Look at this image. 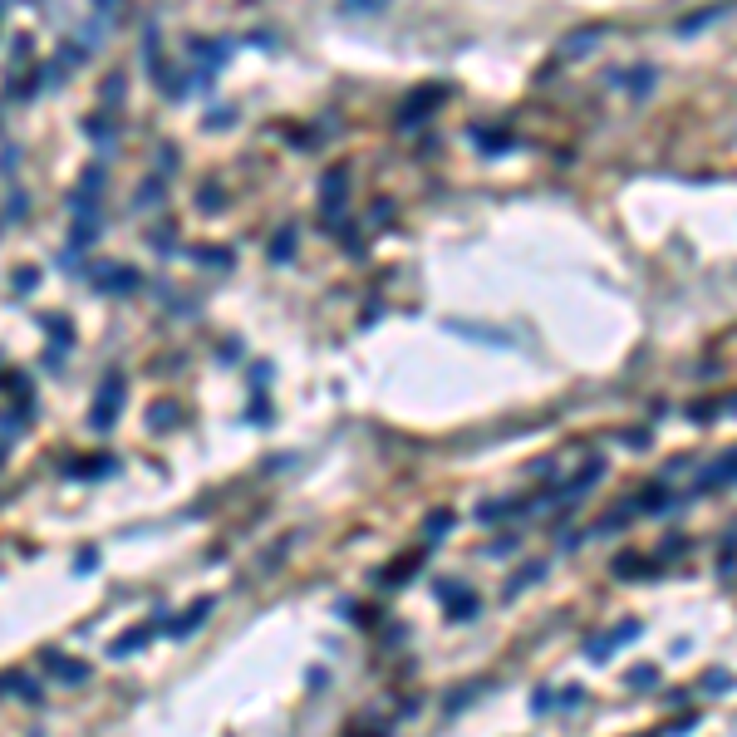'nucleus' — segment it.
I'll return each mask as SVG.
<instances>
[{
	"label": "nucleus",
	"instance_id": "1",
	"mask_svg": "<svg viewBox=\"0 0 737 737\" xmlns=\"http://www.w3.org/2000/svg\"><path fill=\"white\" fill-rule=\"evenodd\" d=\"M118 408H123V374H108L104 384H99V403H94V428L108 432L113 418H118Z\"/></svg>",
	"mask_w": 737,
	"mask_h": 737
},
{
	"label": "nucleus",
	"instance_id": "2",
	"mask_svg": "<svg viewBox=\"0 0 737 737\" xmlns=\"http://www.w3.org/2000/svg\"><path fill=\"white\" fill-rule=\"evenodd\" d=\"M94 281L104 285L108 295H128V290L138 285V271H128V266H99V271H94Z\"/></svg>",
	"mask_w": 737,
	"mask_h": 737
},
{
	"label": "nucleus",
	"instance_id": "3",
	"mask_svg": "<svg viewBox=\"0 0 737 737\" xmlns=\"http://www.w3.org/2000/svg\"><path fill=\"white\" fill-rule=\"evenodd\" d=\"M45 668L59 673L64 683H84V678H89V664H74V659H64L59 649H45Z\"/></svg>",
	"mask_w": 737,
	"mask_h": 737
},
{
	"label": "nucleus",
	"instance_id": "4",
	"mask_svg": "<svg viewBox=\"0 0 737 737\" xmlns=\"http://www.w3.org/2000/svg\"><path fill=\"white\" fill-rule=\"evenodd\" d=\"M728 482H733V452H723V457L703 472V482H698V487H703V492H713V487H728Z\"/></svg>",
	"mask_w": 737,
	"mask_h": 737
},
{
	"label": "nucleus",
	"instance_id": "5",
	"mask_svg": "<svg viewBox=\"0 0 737 737\" xmlns=\"http://www.w3.org/2000/svg\"><path fill=\"white\" fill-rule=\"evenodd\" d=\"M432 104H442V89H418V99L403 108V128H413V123H418V118H423Z\"/></svg>",
	"mask_w": 737,
	"mask_h": 737
},
{
	"label": "nucleus",
	"instance_id": "6",
	"mask_svg": "<svg viewBox=\"0 0 737 737\" xmlns=\"http://www.w3.org/2000/svg\"><path fill=\"white\" fill-rule=\"evenodd\" d=\"M211 605H216V600H197V605H192V610H187L177 625H172V634H192V630H197V625L211 615Z\"/></svg>",
	"mask_w": 737,
	"mask_h": 737
},
{
	"label": "nucleus",
	"instance_id": "7",
	"mask_svg": "<svg viewBox=\"0 0 737 737\" xmlns=\"http://www.w3.org/2000/svg\"><path fill=\"white\" fill-rule=\"evenodd\" d=\"M600 472H605L600 462H585V467H580V477H575V482L565 487V497H585V492H590V482H595Z\"/></svg>",
	"mask_w": 737,
	"mask_h": 737
},
{
	"label": "nucleus",
	"instance_id": "8",
	"mask_svg": "<svg viewBox=\"0 0 737 737\" xmlns=\"http://www.w3.org/2000/svg\"><path fill=\"white\" fill-rule=\"evenodd\" d=\"M143 639H148V630H133V634H123L118 644H108V654H113V659H123V654H138V649H143Z\"/></svg>",
	"mask_w": 737,
	"mask_h": 737
},
{
	"label": "nucleus",
	"instance_id": "9",
	"mask_svg": "<svg viewBox=\"0 0 737 737\" xmlns=\"http://www.w3.org/2000/svg\"><path fill=\"white\" fill-rule=\"evenodd\" d=\"M595 40H600V30H585V35H575V40H565V45H560V54H565V59H580V49H590Z\"/></svg>",
	"mask_w": 737,
	"mask_h": 737
},
{
	"label": "nucleus",
	"instance_id": "10",
	"mask_svg": "<svg viewBox=\"0 0 737 737\" xmlns=\"http://www.w3.org/2000/svg\"><path fill=\"white\" fill-rule=\"evenodd\" d=\"M610 654H615V639H610V634H595V639L585 644V659H595V664H605Z\"/></svg>",
	"mask_w": 737,
	"mask_h": 737
},
{
	"label": "nucleus",
	"instance_id": "11",
	"mask_svg": "<svg viewBox=\"0 0 737 737\" xmlns=\"http://www.w3.org/2000/svg\"><path fill=\"white\" fill-rule=\"evenodd\" d=\"M654 678H659V668H654V664H644V668H630V688H639V693H644V688H654Z\"/></svg>",
	"mask_w": 737,
	"mask_h": 737
},
{
	"label": "nucleus",
	"instance_id": "12",
	"mask_svg": "<svg viewBox=\"0 0 737 737\" xmlns=\"http://www.w3.org/2000/svg\"><path fill=\"white\" fill-rule=\"evenodd\" d=\"M447 531H452V512H432V517H428V536H432V541L447 536Z\"/></svg>",
	"mask_w": 737,
	"mask_h": 737
},
{
	"label": "nucleus",
	"instance_id": "13",
	"mask_svg": "<svg viewBox=\"0 0 737 737\" xmlns=\"http://www.w3.org/2000/svg\"><path fill=\"white\" fill-rule=\"evenodd\" d=\"M639 570H644V560H639V555H620V560H615V575H620V580H634Z\"/></svg>",
	"mask_w": 737,
	"mask_h": 737
},
{
	"label": "nucleus",
	"instance_id": "14",
	"mask_svg": "<svg viewBox=\"0 0 737 737\" xmlns=\"http://www.w3.org/2000/svg\"><path fill=\"white\" fill-rule=\"evenodd\" d=\"M172 418H177V413H172V403H153V413H148V428H167Z\"/></svg>",
	"mask_w": 737,
	"mask_h": 737
},
{
	"label": "nucleus",
	"instance_id": "15",
	"mask_svg": "<svg viewBox=\"0 0 737 737\" xmlns=\"http://www.w3.org/2000/svg\"><path fill=\"white\" fill-rule=\"evenodd\" d=\"M472 615H477V600L462 590V595H457V605H452V620H472Z\"/></svg>",
	"mask_w": 737,
	"mask_h": 737
},
{
	"label": "nucleus",
	"instance_id": "16",
	"mask_svg": "<svg viewBox=\"0 0 737 737\" xmlns=\"http://www.w3.org/2000/svg\"><path fill=\"white\" fill-rule=\"evenodd\" d=\"M290 246H295V236L285 231V236H276V246H271V256H276V261H290Z\"/></svg>",
	"mask_w": 737,
	"mask_h": 737
},
{
	"label": "nucleus",
	"instance_id": "17",
	"mask_svg": "<svg viewBox=\"0 0 737 737\" xmlns=\"http://www.w3.org/2000/svg\"><path fill=\"white\" fill-rule=\"evenodd\" d=\"M703 688H708V693H728V673H723V668H718V673H708V678H703Z\"/></svg>",
	"mask_w": 737,
	"mask_h": 737
},
{
	"label": "nucleus",
	"instance_id": "18",
	"mask_svg": "<svg viewBox=\"0 0 737 737\" xmlns=\"http://www.w3.org/2000/svg\"><path fill=\"white\" fill-rule=\"evenodd\" d=\"M324 192H329V202H339V197H344V172H334V177L324 182Z\"/></svg>",
	"mask_w": 737,
	"mask_h": 737
},
{
	"label": "nucleus",
	"instance_id": "19",
	"mask_svg": "<svg viewBox=\"0 0 737 737\" xmlns=\"http://www.w3.org/2000/svg\"><path fill=\"white\" fill-rule=\"evenodd\" d=\"M74 570H79V575H89V570H99V555H94V550H84V555H79V565H74Z\"/></svg>",
	"mask_w": 737,
	"mask_h": 737
},
{
	"label": "nucleus",
	"instance_id": "20",
	"mask_svg": "<svg viewBox=\"0 0 737 737\" xmlns=\"http://www.w3.org/2000/svg\"><path fill=\"white\" fill-rule=\"evenodd\" d=\"M693 723H698V718H678V723H668V737H683V733H693Z\"/></svg>",
	"mask_w": 737,
	"mask_h": 737
},
{
	"label": "nucleus",
	"instance_id": "21",
	"mask_svg": "<svg viewBox=\"0 0 737 737\" xmlns=\"http://www.w3.org/2000/svg\"><path fill=\"white\" fill-rule=\"evenodd\" d=\"M354 5H364V10H384L389 0H344V10H354Z\"/></svg>",
	"mask_w": 737,
	"mask_h": 737
},
{
	"label": "nucleus",
	"instance_id": "22",
	"mask_svg": "<svg viewBox=\"0 0 737 737\" xmlns=\"http://www.w3.org/2000/svg\"><path fill=\"white\" fill-rule=\"evenodd\" d=\"M0 457H5V447H0Z\"/></svg>",
	"mask_w": 737,
	"mask_h": 737
},
{
	"label": "nucleus",
	"instance_id": "23",
	"mask_svg": "<svg viewBox=\"0 0 737 737\" xmlns=\"http://www.w3.org/2000/svg\"><path fill=\"white\" fill-rule=\"evenodd\" d=\"M35 737H40V733H35Z\"/></svg>",
	"mask_w": 737,
	"mask_h": 737
}]
</instances>
